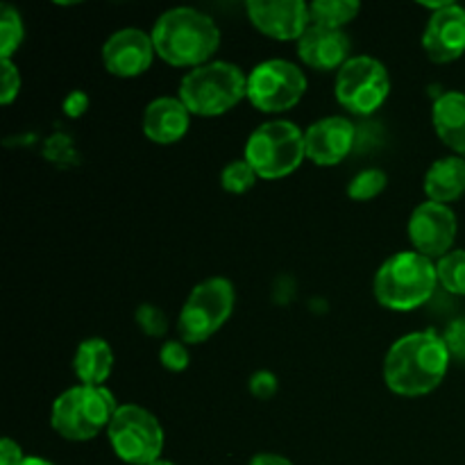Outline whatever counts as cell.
Segmentation results:
<instances>
[{
    "label": "cell",
    "mask_w": 465,
    "mask_h": 465,
    "mask_svg": "<svg viewBox=\"0 0 465 465\" xmlns=\"http://www.w3.org/2000/svg\"><path fill=\"white\" fill-rule=\"evenodd\" d=\"M439 284L454 295H465V250H452L436 262Z\"/></svg>",
    "instance_id": "obj_23"
},
{
    "label": "cell",
    "mask_w": 465,
    "mask_h": 465,
    "mask_svg": "<svg viewBox=\"0 0 465 465\" xmlns=\"http://www.w3.org/2000/svg\"><path fill=\"white\" fill-rule=\"evenodd\" d=\"M245 12L262 35L277 41H298L312 25L309 5L302 0H248Z\"/></svg>",
    "instance_id": "obj_12"
},
{
    "label": "cell",
    "mask_w": 465,
    "mask_h": 465,
    "mask_svg": "<svg viewBox=\"0 0 465 465\" xmlns=\"http://www.w3.org/2000/svg\"><path fill=\"white\" fill-rule=\"evenodd\" d=\"M307 94V75L289 59H268L248 75V100L263 114L293 109Z\"/></svg>",
    "instance_id": "obj_10"
},
{
    "label": "cell",
    "mask_w": 465,
    "mask_h": 465,
    "mask_svg": "<svg viewBox=\"0 0 465 465\" xmlns=\"http://www.w3.org/2000/svg\"><path fill=\"white\" fill-rule=\"evenodd\" d=\"M73 368L82 384L86 386H104L114 368V350L104 339H86L77 345V352L73 357Z\"/></svg>",
    "instance_id": "obj_20"
},
{
    "label": "cell",
    "mask_w": 465,
    "mask_h": 465,
    "mask_svg": "<svg viewBox=\"0 0 465 465\" xmlns=\"http://www.w3.org/2000/svg\"><path fill=\"white\" fill-rule=\"evenodd\" d=\"M361 12V5L357 0H316L309 5L312 23L331 30H343L350 21L357 18Z\"/></svg>",
    "instance_id": "obj_21"
},
{
    "label": "cell",
    "mask_w": 465,
    "mask_h": 465,
    "mask_svg": "<svg viewBox=\"0 0 465 465\" xmlns=\"http://www.w3.org/2000/svg\"><path fill=\"white\" fill-rule=\"evenodd\" d=\"M248 465H293L286 457L282 454H271V452H262L257 457L250 459Z\"/></svg>",
    "instance_id": "obj_33"
},
{
    "label": "cell",
    "mask_w": 465,
    "mask_h": 465,
    "mask_svg": "<svg viewBox=\"0 0 465 465\" xmlns=\"http://www.w3.org/2000/svg\"><path fill=\"white\" fill-rule=\"evenodd\" d=\"M153 465H175V463H171V461H166V459H159V461H154Z\"/></svg>",
    "instance_id": "obj_35"
},
{
    "label": "cell",
    "mask_w": 465,
    "mask_h": 465,
    "mask_svg": "<svg viewBox=\"0 0 465 465\" xmlns=\"http://www.w3.org/2000/svg\"><path fill=\"white\" fill-rule=\"evenodd\" d=\"M357 125L345 116H327L304 132L307 159L316 166H336L357 148Z\"/></svg>",
    "instance_id": "obj_14"
},
{
    "label": "cell",
    "mask_w": 465,
    "mask_h": 465,
    "mask_svg": "<svg viewBox=\"0 0 465 465\" xmlns=\"http://www.w3.org/2000/svg\"><path fill=\"white\" fill-rule=\"evenodd\" d=\"M191 112L180 98H157L143 112V134L159 145H171L189 132Z\"/></svg>",
    "instance_id": "obj_17"
},
{
    "label": "cell",
    "mask_w": 465,
    "mask_h": 465,
    "mask_svg": "<svg viewBox=\"0 0 465 465\" xmlns=\"http://www.w3.org/2000/svg\"><path fill=\"white\" fill-rule=\"evenodd\" d=\"M25 36V27H23V18L16 7L12 5H0V57L12 59L14 50L23 44Z\"/></svg>",
    "instance_id": "obj_22"
},
{
    "label": "cell",
    "mask_w": 465,
    "mask_h": 465,
    "mask_svg": "<svg viewBox=\"0 0 465 465\" xmlns=\"http://www.w3.org/2000/svg\"><path fill=\"white\" fill-rule=\"evenodd\" d=\"M425 193L430 203L450 204L465 193V159L459 154L436 159L425 175Z\"/></svg>",
    "instance_id": "obj_19"
},
{
    "label": "cell",
    "mask_w": 465,
    "mask_h": 465,
    "mask_svg": "<svg viewBox=\"0 0 465 465\" xmlns=\"http://www.w3.org/2000/svg\"><path fill=\"white\" fill-rule=\"evenodd\" d=\"M422 48L436 64H450L465 53V7L448 3L427 21Z\"/></svg>",
    "instance_id": "obj_15"
},
{
    "label": "cell",
    "mask_w": 465,
    "mask_h": 465,
    "mask_svg": "<svg viewBox=\"0 0 465 465\" xmlns=\"http://www.w3.org/2000/svg\"><path fill=\"white\" fill-rule=\"evenodd\" d=\"M21 465H54V463L45 461V459H41V457H25Z\"/></svg>",
    "instance_id": "obj_34"
},
{
    "label": "cell",
    "mask_w": 465,
    "mask_h": 465,
    "mask_svg": "<svg viewBox=\"0 0 465 465\" xmlns=\"http://www.w3.org/2000/svg\"><path fill=\"white\" fill-rule=\"evenodd\" d=\"M234 286L225 277H209L200 282L182 307L177 330L184 343L195 345L212 339L234 312Z\"/></svg>",
    "instance_id": "obj_7"
},
{
    "label": "cell",
    "mask_w": 465,
    "mask_h": 465,
    "mask_svg": "<svg viewBox=\"0 0 465 465\" xmlns=\"http://www.w3.org/2000/svg\"><path fill=\"white\" fill-rule=\"evenodd\" d=\"M436 286H439L436 262L416 250L391 254L372 282L377 302L391 312H413L422 307L431 300Z\"/></svg>",
    "instance_id": "obj_3"
},
{
    "label": "cell",
    "mask_w": 465,
    "mask_h": 465,
    "mask_svg": "<svg viewBox=\"0 0 465 465\" xmlns=\"http://www.w3.org/2000/svg\"><path fill=\"white\" fill-rule=\"evenodd\" d=\"M157 57L171 66H204L221 45V30L209 14L193 7H173L154 21Z\"/></svg>",
    "instance_id": "obj_2"
},
{
    "label": "cell",
    "mask_w": 465,
    "mask_h": 465,
    "mask_svg": "<svg viewBox=\"0 0 465 465\" xmlns=\"http://www.w3.org/2000/svg\"><path fill=\"white\" fill-rule=\"evenodd\" d=\"M21 445L14 443L12 439H3L0 443V465H21L23 463Z\"/></svg>",
    "instance_id": "obj_32"
},
{
    "label": "cell",
    "mask_w": 465,
    "mask_h": 465,
    "mask_svg": "<svg viewBox=\"0 0 465 465\" xmlns=\"http://www.w3.org/2000/svg\"><path fill=\"white\" fill-rule=\"evenodd\" d=\"M298 54L309 68L334 71L350 59V39L343 30L312 23L298 39Z\"/></svg>",
    "instance_id": "obj_16"
},
{
    "label": "cell",
    "mask_w": 465,
    "mask_h": 465,
    "mask_svg": "<svg viewBox=\"0 0 465 465\" xmlns=\"http://www.w3.org/2000/svg\"><path fill=\"white\" fill-rule=\"evenodd\" d=\"M109 443L116 457L130 465H153L163 452L162 422L139 404L118 407L112 425L107 427Z\"/></svg>",
    "instance_id": "obj_8"
},
{
    "label": "cell",
    "mask_w": 465,
    "mask_h": 465,
    "mask_svg": "<svg viewBox=\"0 0 465 465\" xmlns=\"http://www.w3.org/2000/svg\"><path fill=\"white\" fill-rule=\"evenodd\" d=\"M86 107H89V95H86L84 91H73V94H68V98L64 100V114L71 118L82 116V114L86 112Z\"/></svg>",
    "instance_id": "obj_31"
},
{
    "label": "cell",
    "mask_w": 465,
    "mask_h": 465,
    "mask_svg": "<svg viewBox=\"0 0 465 465\" xmlns=\"http://www.w3.org/2000/svg\"><path fill=\"white\" fill-rule=\"evenodd\" d=\"M443 339H445V345H448L450 354H452L454 359H461V361H465V318H459V321L450 322Z\"/></svg>",
    "instance_id": "obj_30"
},
{
    "label": "cell",
    "mask_w": 465,
    "mask_h": 465,
    "mask_svg": "<svg viewBox=\"0 0 465 465\" xmlns=\"http://www.w3.org/2000/svg\"><path fill=\"white\" fill-rule=\"evenodd\" d=\"M159 363L171 372L186 371L191 363V354L184 341H166L159 350Z\"/></svg>",
    "instance_id": "obj_27"
},
{
    "label": "cell",
    "mask_w": 465,
    "mask_h": 465,
    "mask_svg": "<svg viewBox=\"0 0 465 465\" xmlns=\"http://www.w3.org/2000/svg\"><path fill=\"white\" fill-rule=\"evenodd\" d=\"M450 354L443 334L434 330L411 331L391 345L384 359V381L395 395L420 398L440 386L448 375Z\"/></svg>",
    "instance_id": "obj_1"
},
{
    "label": "cell",
    "mask_w": 465,
    "mask_h": 465,
    "mask_svg": "<svg viewBox=\"0 0 465 465\" xmlns=\"http://www.w3.org/2000/svg\"><path fill=\"white\" fill-rule=\"evenodd\" d=\"M409 241L413 250L430 259H440L452 252L454 239H457V216L450 204L422 203L413 209L409 218Z\"/></svg>",
    "instance_id": "obj_11"
},
{
    "label": "cell",
    "mask_w": 465,
    "mask_h": 465,
    "mask_svg": "<svg viewBox=\"0 0 465 465\" xmlns=\"http://www.w3.org/2000/svg\"><path fill=\"white\" fill-rule=\"evenodd\" d=\"M116 411L118 404L112 391L104 386L77 384L54 400L50 425L62 439L84 443L107 430Z\"/></svg>",
    "instance_id": "obj_4"
},
{
    "label": "cell",
    "mask_w": 465,
    "mask_h": 465,
    "mask_svg": "<svg viewBox=\"0 0 465 465\" xmlns=\"http://www.w3.org/2000/svg\"><path fill=\"white\" fill-rule=\"evenodd\" d=\"M386 184H389V175L381 168H366L350 180L348 195L354 203H368V200H375L386 189Z\"/></svg>",
    "instance_id": "obj_24"
},
{
    "label": "cell",
    "mask_w": 465,
    "mask_h": 465,
    "mask_svg": "<svg viewBox=\"0 0 465 465\" xmlns=\"http://www.w3.org/2000/svg\"><path fill=\"white\" fill-rule=\"evenodd\" d=\"M431 123L439 139L450 150L465 154V94L461 91L440 94L431 107Z\"/></svg>",
    "instance_id": "obj_18"
},
{
    "label": "cell",
    "mask_w": 465,
    "mask_h": 465,
    "mask_svg": "<svg viewBox=\"0 0 465 465\" xmlns=\"http://www.w3.org/2000/svg\"><path fill=\"white\" fill-rule=\"evenodd\" d=\"M21 91V73L12 59H3V75H0V103L12 104Z\"/></svg>",
    "instance_id": "obj_28"
},
{
    "label": "cell",
    "mask_w": 465,
    "mask_h": 465,
    "mask_svg": "<svg viewBox=\"0 0 465 465\" xmlns=\"http://www.w3.org/2000/svg\"><path fill=\"white\" fill-rule=\"evenodd\" d=\"M250 393L257 400H271L277 393V377L268 371H259L248 381Z\"/></svg>",
    "instance_id": "obj_29"
},
{
    "label": "cell",
    "mask_w": 465,
    "mask_h": 465,
    "mask_svg": "<svg viewBox=\"0 0 465 465\" xmlns=\"http://www.w3.org/2000/svg\"><path fill=\"white\" fill-rule=\"evenodd\" d=\"M245 159L263 180H282L307 159L304 132L289 121L263 123L248 136Z\"/></svg>",
    "instance_id": "obj_6"
},
{
    "label": "cell",
    "mask_w": 465,
    "mask_h": 465,
    "mask_svg": "<svg viewBox=\"0 0 465 465\" xmlns=\"http://www.w3.org/2000/svg\"><path fill=\"white\" fill-rule=\"evenodd\" d=\"M336 100L357 116H371L391 94V77L384 64L371 54L350 57L336 73Z\"/></svg>",
    "instance_id": "obj_9"
},
{
    "label": "cell",
    "mask_w": 465,
    "mask_h": 465,
    "mask_svg": "<svg viewBox=\"0 0 465 465\" xmlns=\"http://www.w3.org/2000/svg\"><path fill=\"white\" fill-rule=\"evenodd\" d=\"M243 98H248V75L230 62L193 68L180 84V100L193 116H223Z\"/></svg>",
    "instance_id": "obj_5"
},
{
    "label": "cell",
    "mask_w": 465,
    "mask_h": 465,
    "mask_svg": "<svg viewBox=\"0 0 465 465\" xmlns=\"http://www.w3.org/2000/svg\"><path fill=\"white\" fill-rule=\"evenodd\" d=\"M154 50L153 35L139 27H123L114 32L103 45V64L107 73L116 77H139L153 66Z\"/></svg>",
    "instance_id": "obj_13"
},
{
    "label": "cell",
    "mask_w": 465,
    "mask_h": 465,
    "mask_svg": "<svg viewBox=\"0 0 465 465\" xmlns=\"http://www.w3.org/2000/svg\"><path fill=\"white\" fill-rule=\"evenodd\" d=\"M259 175L252 166L248 163V159H234V162L227 163L221 171V186L227 193L241 195L245 191L252 189L257 184Z\"/></svg>",
    "instance_id": "obj_25"
},
{
    "label": "cell",
    "mask_w": 465,
    "mask_h": 465,
    "mask_svg": "<svg viewBox=\"0 0 465 465\" xmlns=\"http://www.w3.org/2000/svg\"><path fill=\"white\" fill-rule=\"evenodd\" d=\"M136 325L143 331L145 336H153V339H159L168 331V318L157 304H141L136 309Z\"/></svg>",
    "instance_id": "obj_26"
}]
</instances>
